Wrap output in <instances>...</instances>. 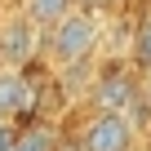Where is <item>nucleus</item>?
Masks as SVG:
<instances>
[{
    "mask_svg": "<svg viewBox=\"0 0 151 151\" xmlns=\"http://www.w3.org/2000/svg\"><path fill=\"white\" fill-rule=\"evenodd\" d=\"M45 31H49V58L58 67H80L93 53V45H98V18L85 14V9H67Z\"/></svg>",
    "mask_w": 151,
    "mask_h": 151,
    "instance_id": "f257e3e1",
    "label": "nucleus"
},
{
    "mask_svg": "<svg viewBox=\"0 0 151 151\" xmlns=\"http://www.w3.org/2000/svg\"><path fill=\"white\" fill-rule=\"evenodd\" d=\"M80 151H133V124L124 111H93L80 133H76Z\"/></svg>",
    "mask_w": 151,
    "mask_h": 151,
    "instance_id": "f03ea898",
    "label": "nucleus"
},
{
    "mask_svg": "<svg viewBox=\"0 0 151 151\" xmlns=\"http://www.w3.org/2000/svg\"><path fill=\"white\" fill-rule=\"evenodd\" d=\"M138 93V80L124 62H107L98 76H93V89H89V102L93 111H124Z\"/></svg>",
    "mask_w": 151,
    "mask_h": 151,
    "instance_id": "7ed1b4c3",
    "label": "nucleus"
},
{
    "mask_svg": "<svg viewBox=\"0 0 151 151\" xmlns=\"http://www.w3.org/2000/svg\"><path fill=\"white\" fill-rule=\"evenodd\" d=\"M0 58H5V67L22 71L27 62H36V22L18 9L9 18H0Z\"/></svg>",
    "mask_w": 151,
    "mask_h": 151,
    "instance_id": "20e7f679",
    "label": "nucleus"
},
{
    "mask_svg": "<svg viewBox=\"0 0 151 151\" xmlns=\"http://www.w3.org/2000/svg\"><path fill=\"white\" fill-rule=\"evenodd\" d=\"M58 142H53V129L45 124V120H27L18 133H14V147L9 151H53Z\"/></svg>",
    "mask_w": 151,
    "mask_h": 151,
    "instance_id": "39448f33",
    "label": "nucleus"
},
{
    "mask_svg": "<svg viewBox=\"0 0 151 151\" xmlns=\"http://www.w3.org/2000/svg\"><path fill=\"white\" fill-rule=\"evenodd\" d=\"M18 107H22V71L0 67V120H14Z\"/></svg>",
    "mask_w": 151,
    "mask_h": 151,
    "instance_id": "423d86ee",
    "label": "nucleus"
},
{
    "mask_svg": "<svg viewBox=\"0 0 151 151\" xmlns=\"http://www.w3.org/2000/svg\"><path fill=\"white\" fill-rule=\"evenodd\" d=\"M129 62L138 71H151V14H142L133 22V36H129Z\"/></svg>",
    "mask_w": 151,
    "mask_h": 151,
    "instance_id": "0eeeda50",
    "label": "nucleus"
},
{
    "mask_svg": "<svg viewBox=\"0 0 151 151\" xmlns=\"http://www.w3.org/2000/svg\"><path fill=\"white\" fill-rule=\"evenodd\" d=\"M67 9H71V0H22V14H27L36 27H53Z\"/></svg>",
    "mask_w": 151,
    "mask_h": 151,
    "instance_id": "6e6552de",
    "label": "nucleus"
},
{
    "mask_svg": "<svg viewBox=\"0 0 151 151\" xmlns=\"http://www.w3.org/2000/svg\"><path fill=\"white\" fill-rule=\"evenodd\" d=\"M14 133H18V129H14L9 120H0V151H9V147H14Z\"/></svg>",
    "mask_w": 151,
    "mask_h": 151,
    "instance_id": "1a4fd4ad",
    "label": "nucleus"
},
{
    "mask_svg": "<svg viewBox=\"0 0 151 151\" xmlns=\"http://www.w3.org/2000/svg\"><path fill=\"white\" fill-rule=\"evenodd\" d=\"M98 5H102V0H71V9H85V14H93Z\"/></svg>",
    "mask_w": 151,
    "mask_h": 151,
    "instance_id": "9d476101",
    "label": "nucleus"
},
{
    "mask_svg": "<svg viewBox=\"0 0 151 151\" xmlns=\"http://www.w3.org/2000/svg\"><path fill=\"white\" fill-rule=\"evenodd\" d=\"M107 5H120V0H107Z\"/></svg>",
    "mask_w": 151,
    "mask_h": 151,
    "instance_id": "9b49d317",
    "label": "nucleus"
},
{
    "mask_svg": "<svg viewBox=\"0 0 151 151\" xmlns=\"http://www.w3.org/2000/svg\"><path fill=\"white\" fill-rule=\"evenodd\" d=\"M0 67H5V58H0Z\"/></svg>",
    "mask_w": 151,
    "mask_h": 151,
    "instance_id": "f8f14e48",
    "label": "nucleus"
},
{
    "mask_svg": "<svg viewBox=\"0 0 151 151\" xmlns=\"http://www.w3.org/2000/svg\"><path fill=\"white\" fill-rule=\"evenodd\" d=\"M53 151H58V147H53Z\"/></svg>",
    "mask_w": 151,
    "mask_h": 151,
    "instance_id": "ddd939ff",
    "label": "nucleus"
}]
</instances>
